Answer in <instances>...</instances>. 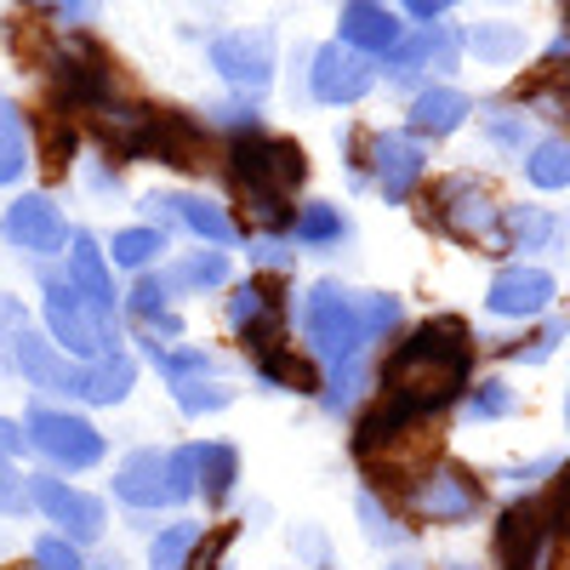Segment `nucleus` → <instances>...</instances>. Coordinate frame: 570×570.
Masks as SVG:
<instances>
[{
    "label": "nucleus",
    "mask_w": 570,
    "mask_h": 570,
    "mask_svg": "<svg viewBox=\"0 0 570 570\" xmlns=\"http://www.w3.org/2000/svg\"><path fill=\"white\" fill-rule=\"evenodd\" d=\"M473 389V331L456 314H434L383 354L376 400L354 422V456L376 462V451L400 445L416 422H434L440 411L462 405Z\"/></svg>",
    "instance_id": "obj_1"
},
{
    "label": "nucleus",
    "mask_w": 570,
    "mask_h": 570,
    "mask_svg": "<svg viewBox=\"0 0 570 570\" xmlns=\"http://www.w3.org/2000/svg\"><path fill=\"white\" fill-rule=\"evenodd\" d=\"M292 331L320 365V411L348 416L371 394V360L405 331V303L394 292H348L343 279H314L292 303Z\"/></svg>",
    "instance_id": "obj_2"
},
{
    "label": "nucleus",
    "mask_w": 570,
    "mask_h": 570,
    "mask_svg": "<svg viewBox=\"0 0 570 570\" xmlns=\"http://www.w3.org/2000/svg\"><path fill=\"white\" fill-rule=\"evenodd\" d=\"M223 177L246 200V212L257 217V234L292 240V217L303 206V183H308V155L297 137H279L268 126L228 137L223 142Z\"/></svg>",
    "instance_id": "obj_3"
},
{
    "label": "nucleus",
    "mask_w": 570,
    "mask_h": 570,
    "mask_svg": "<svg viewBox=\"0 0 570 570\" xmlns=\"http://www.w3.org/2000/svg\"><path fill=\"white\" fill-rule=\"evenodd\" d=\"M40 75H46V91H52V115H63V120H75V126H80L86 115H98L104 104L120 98L115 58H109L86 29H80V35H63L52 52H46Z\"/></svg>",
    "instance_id": "obj_4"
},
{
    "label": "nucleus",
    "mask_w": 570,
    "mask_h": 570,
    "mask_svg": "<svg viewBox=\"0 0 570 570\" xmlns=\"http://www.w3.org/2000/svg\"><path fill=\"white\" fill-rule=\"evenodd\" d=\"M371 491H383L405 519H416V525H468V519L485 513V485L451 456L428 462V468H411L405 480L371 485Z\"/></svg>",
    "instance_id": "obj_5"
},
{
    "label": "nucleus",
    "mask_w": 570,
    "mask_h": 570,
    "mask_svg": "<svg viewBox=\"0 0 570 570\" xmlns=\"http://www.w3.org/2000/svg\"><path fill=\"white\" fill-rule=\"evenodd\" d=\"M40 320H46V337H52L75 365H91V360H104V354H115L126 343L120 325L109 314L91 308L63 274H46L40 279Z\"/></svg>",
    "instance_id": "obj_6"
},
{
    "label": "nucleus",
    "mask_w": 570,
    "mask_h": 570,
    "mask_svg": "<svg viewBox=\"0 0 570 570\" xmlns=\"http://www.w3.org/2000/svg\"><path fill=\"white\" fill-rule=\"evenodd\" d=\"M0 343H7V365L23 376L35 394H63V400H80V365L46 337V331L29 325L23 303H0Z\"/></svg>",
    "instance_id": "obj_7"
},
{
    "label": "nucleus",
    "mask_w": 570,
    "mask_h": 570,
    "mask_svg": "<svg viewBox=\"0 0 570 570\" xmlns=\"http://www.w3.org/2000/svg\"><path fill=\"white\" fill-rule=\"evenodd\" d=\"M292 303H297V297H285V285L268 279V274L228 285V297H223V325L234 331V343L246 348V360L292 343Z\"/></svg>",
    "instance_id": "obj_8"
},
{
    "label": "nucleus",
    "mask_w": 570,
    "mask_h": 570,
    "mask_svg": "<svg viewBox=\"0 0 570 570\" xmlns=\"http://www.w3.org/2000/svg\"><path fill=\"white\" fill-rule=\"evenodd\" d=\"M502 212L508 206L468 171H451L428 188V223L445 228L462 246H502Z\"/></svg>",
    "instance_id": "obj_9"
},
{
    "label": "nucleus",
    "mask_w": 570,
    "mask_h": 570,
    "mask_svg": "<svg viewBox=\"0 0 570 570\" xmlns=\"http://www.w3.org/2000/svg\"><path fill=\"white\" fill-rule=\"evenodd\" d=\"M23 440L35 456H46L58 473H86V468H98L109 456V440H104V428L80 416V411H58V405H29L23 416Z\"/></svg>",
    "instance_id": "obj_10"
},
{
    "label": "nucleus",
    "mask_w": 570,
    "mask_h": 570,
    "mask_svg": "<svg viewBox=\"0 0 570 570\" xmlns=\"http://www.w3.org/2000/svg\"><path fill=\"white\" fill-rule=\"evenodd\" d=\"M274 52H279V40H274L268 23L217 29L206 40V63L217 69V80L234 91V98H257V91L274 86Z\"/></svg>",
    "instance_id": "obj_11"
},
{
    "label": "nucleus",
    "mask_w": 570,
    "mask_h": 570,
    "mask_svg": "<svg viewBox=\"0 0 570 570\" xmlns=\"http://www.w3.org/2000/svg\"><path fill=\"white\" fill-rule=\"evenodd\" d=\"M29 508L46 519V525H58V537H69L75 548L98 542L109 531L104 497L80 491L75 480H63V473H29Z\"/></svg>",
    "instance_id": "obj_12"
},
{
    "label": "nucleus",
    "mask_w": 570,
    "mask_h": 570,
    "mask_svg": "<svg viewBox=\"0 0 570 570\" xmlns=\"http://www.w3.org/2000/svg\"><path fill=\"white\" fill-rule=\"evenodd\" d=\"M376 80H383V63L348 52L343 40L314 46V52H308V75H303L308 98H314L320 109H354V104H365Z\"/></svg>",
    "instance_id": "obj_13"
},
{
    "label": "nucleus",
    "mask_w": 570,
    "mask_h": 570,
    "mask_svg": "<svg viewBox=\"0 0 570 570\" xmlns=\"http://www.w3.org/2000/svg\"><path fill=\"white\" fill-rule=\"evenodd\" d=\"M0 240H7L12 252L46 263V257H63L69 240H75V228L63 217V206L52 195H18L7 212H0Z\"/></svg>",
    "instance_id": "obj_14"
},
{
    "label": "nucleus",
    "mask_w": 570,
    "mask_h": 570,
    "mask_svg": "<svg viewBox=\"0 0 570 570\" xmlns=\"http://www.w3.org/2000/svg\"><path fill=\"white\" fill-rule=\"evenodd\" d=\"M142 212L155 217V228H188L200 246L212 252H234L240 246V223L228 217V206L188 195V188H160V195H142Z\"/></svg>",
    "instance_id": "obj_15"
},
{
    "label": "nucleus",
    "mask_w": 570,
    "mask_h": 570,
    "mask_svg": "<svg viewBox=\"0 0 570 570\" xmlns=\"http://www.w3.org/2000/svg\"><path fill=\"white\" fill-rule=\"evenodd\" d=\"M365 160H371V188H376L389 206H405L416 188H422V177H428V149H422L411 131H400V126L371 131Z\"/></svg>",
    "instance_id": "obj_16"
},
{
    "label": "nucleus",
    "mask_w": 570,
    "mask_h": 570,
    "mask_svg": "<svg viewBox=\"0 0 570 570\" xmlns=\"http://www.w3.org/2000/svg\"><path fill=\"white\" fill-rule=\"evenodd\" d=\"M115 497H120L131 513H171V508H177V491H171V451H160V445L126 451V462L115 468Z\"/></svg>",
    "instance_id": "obj_17"
},
{
    "label": "nucleus",
    "mask_w": 570,
    "mask_h": 570,
    "mask_svg": "<svg viewBox=\"0 0 570 570\" xmlns=\"http://www.w3.org/2000/svg\"><path fill=\"white\" fill-rule=\"evenodd\" d=\"M497 559L502 570H548L553 559V531H548V508L542 502H513L497 519Z\"/></svg>",
    "instance_id": "obj_18"
},
{
    "label": "nucleus",
    "mask_w": 570,
    "mask_h": 570,
    "mask_svg": "<svg viewBox=\"0 0 570 570\" xmlns=\"http://www.w3.org/2000/svg\"><path fill=\"white\" fill-rule=\"evenodd\" d=\"M405 35H411V23L394 7H376V0H348V7L337 12V40L348 46V52L371 58V63H389L405 46Z\"/></svg>",
    "instance_id": "obj_19"
},
{
    "label": "nucleus",
    "mask_w": 570,
    "mask_h": 570,
    "mask_svg": "<svg viewBox=\"0 0 570 570\" xmlns=\"http://www.w3.org/2000/svg\"><path fill=\"white\" fill-rule=\"evenodd\" d=\"M63 279L75 285V292L98 308V314H120V285H115V263H109V252L91 240V234L80 228L75 240H69V252H63Z\"/></svg>",
    "instance_id": "obj_20"
},
{
    "label": "nucleus",
    "mask_w": 570,
    "mask_h": 570,
    "mask_svg": "<svg viewBox=\"0 0 570 570\" xmlns=\"http://www.w3.org/2000/svg\"><path fill=\"white\" fill-rule=\"evenodd\" d=\"M553 297H559V285H553V274L548 268H502L491 285H485V308L497 314V320H537V314H548L553 308Z\"/></svg>",
    "instance_id": "obj_21"
},
{
    "label": "nucleus",
    "mask_w": 570,
    "mask_h": 570,
    "mask_svg": "<svg viewBox=\"0 0 570 570\" xmlns=\"http://www.w3.org/2000/svg\"><path fill=\"white\" fill-rule=\"evenodd\" d=\"M126 314L137 325V343H155V348H171L183 337V320L171 308V292H166V279L160 274H142L126 285Z\"/></svg>",
    "instance_id": "obj_22"
},
{
    "label": "nucleus",
    "mask_w": 570,
    "mask_h": 570,
    "mask_svg": "<svg viewBox=\"0 0 570 570\" xmlns=\"http://www.w3.org/2000/svg\"><path fill=\"white\" fill-rule=\"evenodd\" d=\"M468 115H473L468 91H456V86L434 80V86H416L411 115H405V131H411V137H451V131H462V120H468Z\"/></svg>",
    "instance_id": "obj_23"
},
{
    "label": "nucleus",
    "mask_w": 570,
    "mask_h": 570,
    "mask_svg": "<svg viewBox=\"0 0 570 570\" xmlns=\"http://www.w3.org/2000/svg\"><path fill=\"white\" fill-rule=\"evenodd\" d=\"M354 240V223L337 200H303L297 217H292V246L308 252V257H325V252H343Z\"/></svg>",
    "instance_id": "obj_24"
},
{
    "label": "nucleus",
    "mask_w": 570,
    "mask_h": 570,
    "mask_svg": "<svg viewBox=\"0 0 570 570\" xmlns=\"http://www.w3.org/2000/svg\"><path fill=\"white\" fill-rule=\"evenodd\" d=\"M228 252H212V246H200V252H183V257H171L166 268H160V279H166V292L171 297H217L223 285H228Z\"/></svg>",
    "instance_id": "obj_25"
},
{
    "label": "nucleus",
    "mask_w": 570,
    "mask_h": 570,
    "mask_svg": "<svg viewBox=\"0 0 570 570\" xmlns=\"http://www.w3.org/2000/svg\"><path fill=\"white\" fill-rule=\"evenodd\" d=\"M188 451H195L200 502L228 508V502H234V485H240V445H234V440H195Z\"/></svg>",
    "instance_id": "obj_26"
},
{
    "label": "nucleus",
    "mask_w": 570,
    "mask_h": 570,
    "mask_svg": "<svg viewBox=\"0 0 570 570\" xmlns=\"http://www.w3.org/2000/svg\"><path fill=\"white\" fill-rule=\"evenodd\" d=\"M104 252H109V263H115L120 274L142 279V274H160V257L171 252V240H166V228H155V223H131V228L109 234Z\"/></svg>",
    "instance_id": "obj_27"
},
{
    "label": "nucleus",
    "mask_w": 570,
    "mask_h": 570,
    "mask_svg": "<svg viewBox=\"0 0 570 570\" xmlns=\"http://www.w3.org/2000/svg\"><path fill=\"white\" fill-rule=\"evenodd\" d=\"M131 389H137V354L126 348L80 365V405H126Z\"/></svg>",
    "instance_id": "obj_28"
},
{
    "label": "nucleus",
    "mask_w": 570,
    "mask_h": 570,
    "mask_svg": "<svg viewBox=\"0 0 570 570\" xmlns=\"http://www.w3.org/2000/svg\"><path fill=\"white\" fill-rule=\"evenodd\" d=\"M35 166V137L18 98H0V188H18Z\"/></svg>",
    "instance_id": "obj_29"
},
{
    "label": "nucleus",
    "mask_w": 570,
    "mask_h": 570,
    "mask_svg": "<svg viewBox=\"0 0 570 570\" xmlns=\"http://www.w3.org/2000/svg\"><path fill=\"white\" fill-rule=\"evenodd\" d=\"M200 548H206L200 519H171V525H160L155 542H149V570H195Z\"/></svg>",
    "instance_id": "obj_30"
},
{
    "label": "nucleus",
    "mask_w": 570,
    "mask_h": 570,
    "mask_svg": "<svg viewBox=\"0 0 570 570\" xmlns=\"http://www.w3.org/2000/svg\"><path fill=\"white\" fill-rule=\"evenodd\" d=\"M142 354H149V365L166 376V389H183V383H212V376H217V354H212V348H195V343H171V348L142 343Z\"/></svg>",
    "instance_id": "obj_31"
},
{
    "label": "nucleus",
    "mask_w": 570,
    "mask_h": 570,
    "mask_svg": "<svg viewBox=\"0 0 570 570\" xmlns=\"http://www.w3.org/2000/svg\"><path fill=\"white\" fill-rule=\"evenodd\" d=\"M559 240V217L548 206H508L502 212V246L508 252H548Z\"/></svg>",
    "instance_id": "obj_32"
},
{
    "label": "nucleus",
    "mask_w": 570,
    "mask_h": 570,
    "mask_svg": "<svg viewBox=\"0 0 570 570\" xmlns=\"http://www.w3.org/2000/svg\"><path fill=\"white\" fill-rule=\"evenodd\" d=\"M525 177H531V188H542V195L570 188V137H537L531 155H525Z\"/></svg>",
    "instance_id": "obj_33"
},
{
    "label": "nucleus",
    "mask_w": 570,
    "mask_h": 570,
    "mask_svg": "<svg viewBox=\"0 0 570 570\" xmlns=\"http://www.w3.org/2000/svg\"><path fill=\"white\" fill-rule=\"evenodd\" d=\"M360 519H365V537L371 542H383V548H400L405 537H411V525H405V513L394 508V502H383V491H371V485H360Z\"/></svg>",
    "instance_id": "obj_34"
},
{
    "label": "nucleus",
    "mask_w": 570,
    "mask_h": 570,
    "mask_svg": "<svg viewBox=\"0 0 570 570\" xmlns=\"http://www.w3.org/2000/svg\"><path fill=\"white\" fill-rule=\"evenodd\" d=\"M462 52H473L480 63H513L519 52H525V35H519L513 23H473L462 35Z\"/></svg>",
    "instance_id": "obj_35"
},
{
    "label": "nucleus",
    "mask_w": 570,
    "mask_h": 570,
    "mask_svg": "<svg viewBox=\"0 0 570 570\" xmlns=\"http://www.w3.org/2000/svg\"><path fill=\"white\" fill-rule=\"evenodd\" d=\"M519 411V394L502 383V376H485V383H473L468 394H462V416L468 422H502V416H513Z\"/></svg>",
    "instance_id": "obj_36"
},
{
    "label": "nucleus",
    "mask_w": 570,
    "mask_h": 570,
    "mask_svg": "<svg viewBox=\"0 0 570 570\" xmlns=\"http://www.w3.org/2000/svg\"><path fill=\"white\" fill-rule=\"evenodd\" d=\"M171 394V405L183 411V416H212V411H228L234 405V389L228 383H183V389H166Z\"/></svg>",
    "instance_id": "obj_37"
},
{
    "label": "nucleus",
    "mask_w": 570,
    "mask_h": 570,
    "mask_svg": "<svg viewBox=\"0 0 570 570\" xmlns=\"http://www.w3.org/2000/svg\"><path fill=\"white\" fill-rule=\"evenodd\" d=\"M29 570H86V559H80V548H75L69 537L40 531V537L29 542Z\"/></svg>",
    "instance_id": "obj_38"
},
{
    "label": "nucleus",
    "mask_w": 570,
    "mask_h": 570,
    "mask_svg": "<svg viewBox=\"0 0 570 570\" xmlns=\"http://www.w3.org/2000/svg\"><path fill=\"white\" fill-rule=\"evenodd\" d=\"M252 263H257V274L285 279V274L297 268V246H292V240H279V234H257V240H252Z\"/></svg>",
    "instance_id": "obj_39"
},
{
    "label": "nucleus",
    "mask_w": 570,
    "mask_h": 570,
    "mask_svg": "<svg viewBox=\"0 0 570 570\" xmlns=\"http://www.w3.org/2000/svg\"><path fill=\"white\" fill-rule=\"evenodd\" d=\"M485 137L497 142V149H525L531 155V126L519 109H485Z\"/></svg>",
    "instance_id": "obj_40"
},
{
    "label": "nucleus",
    "mask_w": 570,
    "mask_h": 570,
    "mask_svg": "<svg viewBox=\"0 0 570 570\" xmlns=\"http://www.w3.org/2000/svg\"><path fill=\"white\" fill-rule=\"evenodd\" d=\"M29 508V473L12 468V456H0V519H23Z\"/></svg>",
    "instance_id": "obj_41"
},
{
    "label": "nucleus",
    "mask_w": 570,
    "mask_h": 570,
    "mask_svg": "<svg viewBox=\"0 0 570 570\" xmlns=\"http://www.w3.org/2000/svg\"><path fill=\"white\" fill-rule=\"evenodd\" d=\"M564 331H570L564 320H548V325L537 331V337H525L519 348H508V360H519V365H542V360H548V354L564 343Z\"/></svg>",
    "instance_id": "obj_42"
},
{
    "label": "nucleus",
    "mask_w": 570,
    "mask_h": 570,
    "mask_svg": "<svg viewBox=\"0 0 570 570\" xmlns=\"http://www.w3.org/2000/svg\"><path fill=\"white\" fill-rule=\"evenodd\" d=\"M171 491H177V508L200 497V485H195V451H188V445H171Z\"/></svg>",
    "instance_id": "obj_43"
},
{
    "label": "nucleus",
    "mask_w": 570,
    "mask_h": 570,
    "mask_svg": "<svg viewBox=\"0 0 570 570\" xmlns=\"http://www.w3.org/2000/svg\"><path fill=\"white\" fill-rule=\"evenodd\" d=\"M548 531L564 537L570 531V462L553 473V497H548Z\"/></svg>",
    "instance_id": "obj_44"
},
{
    "label": "nucleus",
    "mask_w": 570,
    "mask_h": 570,
    "mask_svg": "<svg viewBox=\"0 0 570 570\" xmlns=\"http://www.w3.org/2000/svg\"><path fill=\"white\" fill-rule=\"evenodd\" d=\"M400 18H411L416 29H440L451 18V7L445 0H411V7H400Z\"/></svg>",
    "instance_id": "obj_45"
},
{
    "label": "nucleus",
    "mask_w": 570,
    "mask_h": 570,
    "mask_svg": "<svg viewBox=\"0 0 570 570\" xmlns=\"http://www.w3.org/2000/svg\"><path fill=\"white\" fill-rule=\"evenodd\" d=\"M228 542H234V525H228V531H223L217 542L206 537V548H200V559H195V570H228Z\"/></svg>",
    "instance_id": "obj_46"
},
{
    "label": "nucleus",
    "mask_w": 570,
    "mask_h": 570,
    "mask_svg": "<svg viewBox=\"0 0 570 570\" xmlns=\"http://www.w3.org/2000/svg\"><path fill=\"white\" fill-rule=\"evenodd\" d=\"M86 183L91 188H98V195H115V188H120V171H115V160H86Z\"/></svg>",
    "instance_id": "obj_47"
},
{
    "label": "nucleus",
    "mask_w": 570,
    "mask_h": 570,
    "mask_svg": "<svg viewBox=\"0 0 570 570\" xmlns=\"http://www.w3.org/2000/svg\"><path fill=\"white\" fill-rule=\"evenodd\" d=\"M18 451H29V440H23V422L0 416V456H18Z\"/></svg>",
    "instance_id": "obj_48"
},
{
    "label": "nucleus",
    "mask_w": 570,
    "mask_h": 570,
    "mask_svg": "<svg viewBox=\"0 0 570 570\" xmlns=\"http://www.w3.org/2000/svg\"><path fill=\"white\" fill-rule=\"evenodd\" d=\"M98 570H131V564H126V559H115V553H104V559H98Z\"/></svg>",
    "instance_id": "obj_49"
},
{
    "label": "nucleus",
    "mask_w": 570,
    "mask_h": 570,
    "mask_svg": "<svg viewBox=\"0 0 570 570\" xmlns=\"http://www.w3.org/2000/svg\"><path fill=\"white\" fill-rule=\"evenodd\" d=\"M383 570H422V564H411V559H394V564H383Z\"/></svg>",
    "instance_id": "obj_50"
},
{
    "label": "nucleus",
    "mask_w": 570,
    "mask_h": 570,
    "mask_svg": "<svg viewBox=\"0 0 570 570\" xmlns=\"http://www.w3.org/2000/svg\"><path fill=\"white\" fill-rule=\"evenodd\" d=\"M559 109H564V115H570V86H564V98H559Z\"/></svg>",
    "instance_id": "obj_51"
},
{
    "label": "nucleus",
    "mask_w": 570,
    "mask_h": 570,
    "mask_svg": "<svg viewBox=\"0 0 570 570\" xmlns=\"http://www.w3.org/2000/svg\"><path fill=\"white\" fill-rule=\"evenodd\" d=\"M445 570H480V564H445Z\"/></svg>",
    "instance_id": "obj_52"
},
{
    "label": "nucleus",
    "mask_w": 570,
    "mask_h": 570,
    "mask_svg": "<svg viewBox=\"0 0 570 570\" xmlns=\"http://www.w3.org/2000/svg\"><path fill=\"white\" fill-rule=\"evenodd\" d=\"M0 553H7V525H0Z\"/></svg>",
    "instance_id": "obj_53"
},
{
    "label": "nucleus",
    "mask_w": 570,
    "mask_h": 570,
    "mask_svg": "<svg viewBox=\"0 0 570 570\" xmlns=\"http://www.w3.org/2000/svg\"><path fill=\"white\" fill-rule=\"evenodd\" d=\"M564 422H570V400H564Z\"/></svg>",
    "instance_id": "obj_54"
},
{
    "label": "nucleus",
    "mask_w": 570,
    "mask_h": 570,
    "mask_svg": "<svg viewBox=\"0 0 570 570\" xmlns=\"http://www.w3.org/2000/svg\"><path fill=\"white\" fill-rule=\"evenodd\" d=\"M320 570H331V564H320Z\"/></svg>",
    "instance_id": "obj_55"
}]
</instances>
